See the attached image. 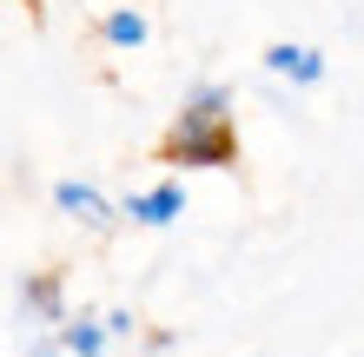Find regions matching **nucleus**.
<instances>
[{"instance_id":"1","label":"nucleus","mask_w":364,"mask_h":357,"mask_svg":"<svg viewBox=\"0 0 364 357\" xmlns=\"http://www.w3.org/2000/svg\"><path fill=\"white\" fill-rule=\"evenodd\" d=\"M232 153H239L232 93L219 87V79H205V87L186 93L173 133H166V159H173V165H205V172H219V165H232Z\"/></svg>"},{"instance_id":"2","label":"nucleus","mask_w":364,"mask_h":357,"mask_svg":"<svg viewBox=\"0 0 364 357\" xmlns=\"http://www.w3.org/2000/svg\"><path fill=\"white\" fill-rule=\"evenodd\" d=\"M14 311H20V324H33V331H60L67 324V285H60L53 271H20Z\"/></svg>"},{"instance_id":"3","label":"nucleus","mask_w":364,"mask_h":357,"mask_svg":"<svg viewBox=\"0 0 364 357\" xmlns=\"http://www.w3.org/2000/svg\"><path fill=\"white\" fill-rule=\"evenodd\" d=\"M265 73L291 79V87H318V79H325V53L298 47V40H272V47H265Z\"/></svg>"},{"instance_id":"4","label":"nucleus","mask_w":364,"mask_h":357,"mask_svg":"<svg viewBox=\"0 0 364 357\" xmlns=\"http://www.w3.org/2000/svg\"><path fill=\"white\" fill-rule=\"evenodd\" d=\"M53 205H60L67 219L93 225V232H106V225H113V199H106L100 185H87V179H60V185H53Z\"/></svg>"},{"instance_id":"5","label":"nucleus","mask_w":364,"mask_h":357,"mask_svg":"<svg viewBox=\"0 0 364 357\" xmlns=\"http://www.w3.org/2000/svg\"><path fill=\"white\" fill-rule=\"evenodd\" d=\"M133 225H173V219H186V185H146V192H126V205H119Z\"/></svg>"},{"instance_id":"6","label":"nucleus","mask_w":364,"mask_h":357,"mask_svg":"<svg viewBox=\"0 0 364 357\" xmlns=\"http://www.w3.org/2000/svg\"><path fill=\"white\" fill-rule=\"evenodd\" d=\"M60 338H67L73 357H106V338H113V331H106V318H67Z\"/></svg>"},{"instance_id":"7","label":"nucleus","mask_w":364,"mask_h":357,"mask_svg":"<svg viewBox=\"0 0 364 357\" xmlns=\"http://www.w3.org/2000/svg\"><path fill=\"white\" fill-rule=\"evenodd\" d=\"M146 33H153V27H146V13H133V7H119V13L100 20V40H106V47H146Z\"/></svg>"},{"instance_id":"8","label":"nucleus","mask_w":364,"mask_h":357,"mask_svg":"<svg viewBox=\"0 0 364 357\" xmlns=\"http://www.w3.org/2000/svg\"><path fill=\"white\" fill-rule=\"evenodd\" d=\"M27 357H73V351H67L60 331H33V338H27Z\"/></svg>"},{"instance_id":"9","label":"nucleus","mask_w":364,"mask_h":357,"mask_svg":"<svg viewBox=\"0 0 364 357\" xmlns=\"http://www.w3.org/2000/svg\"><path fill=\"white\" fill-rule=\"evenodd\" d=\"M106 331H113V338H133L139 324H133V311H106Z\"/></svg>"}]
</instances>
